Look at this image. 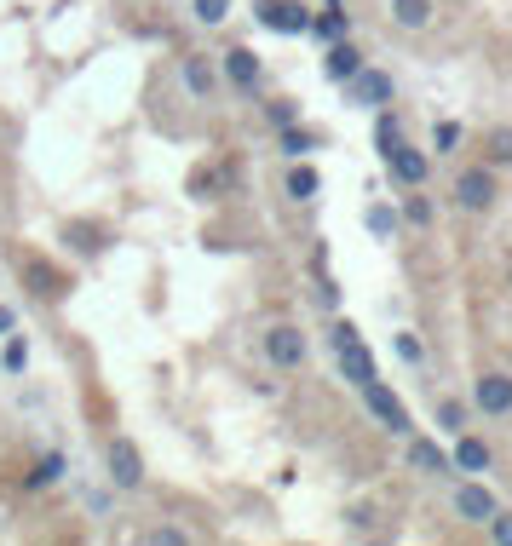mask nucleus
I'll list each match as a JSON object with an SVG mask.
<instances>
[{
    "label": "nucleus",
    "mask_w": 512,
    "mask_h": 546,
    "mask_svg": "<svg viewBox=\"0 0 512 546\" xmlns=\"http://www.w3.org/2000/svg\"><path fill=\"white\" fill-rule=\"evenodd\" d=\"M104 466H110V483H116L121 495H133L144 489V455L133 437H110V449H104Z\"/></svg>",
    "instance_id": "f257e3e1"
},
{
    "label": "nucleus",
    "mask_w": 512,
    "mask_h": 546,
    "mask_svg": "<svg viewBox=\"0 0 512 546\" xmlns=\"http://www.w3.org/2000/svg\"><path fill=\"white\" fill-rule=\"evenodd\" d=\"M495 196H501V179H495L489 167H466L461 179H455V207H461V213H489Z\"/></svg>",
    "instance_id": "f03ea898"
},
{
    "label": "nucleus",
    "mask_w": 512,
    "mask_h": 546,
    "mask_svg": "<svg viewBox=\"0 0 512 546\" xmlns=\"http://www.w3.org/2000/svg\"><path fill=\"white\" fill-rule=\"evenodd\" d=\"M363 403H369V414L386 426V432H397V437L415 432V426H409V409L397 403V391L386 386V380H369V386H363Z\"/></svg>",
    "instance_id": "7ed1b4c3"
},
{
    "label": "nucleus",
    "mask_w": 512,
    "mask_h": 546,
    "mask_svg": "<svg viewBox=\"0 0 512 546\" xmlns=\"http://www.w3.org/2000/svg\"><path fill=\"white\" fill-rule=\"evenodd\" d=\"M271 35H305L311 29V6L305 0H259V12H254Z\"/></svg>",
    "instance_id": "20e7f679"
},
{
    "label": "nucleus",
    "mask_w": 512,
    "mask_h": 546,
    "mask_svg": "<svg viewBox=\"0 0 512 546\" xmlns=\"http://www.w3.org/2000/svg\"><path fill=\"white\" fill-rule=\"evenodd\" d=\"M334 368H340V380H351V386L363 391L369 380H380V368H374V351L363 345V334L346 345H334Z\"/></svg>",
    "instance_id": "39448f33"
},
{
    "label": "nucleus",
    "mask_w": 512,
    "mask_h": 546,
    "mask_svg": "<svg viewBox=\"0 0 512 546\" xmlns=\"http://www.w3.org/2000/svg\"><path fill=\"white\" fill-rule=\"evenodd\" d=\"M219 75H225V87L254 92V87H259V75H265V64H259L254 46H231V52H219Z\"/></svg>",
    "instance_id": "423d86ee"
},
{
    "label": "nucleus",
    "mask_w": 512,
    "mask_h": 546,
    "mask_svg": "<svg viewBox=\"0 0 512 546\" xmlns=\"http://www.w3.org/2000/svg\"><path fill=\"white\" fill-rule=\"evenodd\" d=\"M472 403H478L484 414H495V420L512 414V374H501V368L478 374V380H472Z\"/></svg>",
    "instance_id": "0eeeda50"
},
{
    "label": "nucleus",
    "mask_w": 512,
    "mask_h": 546,
    "mask_svg": "<svg viewBox=\"0 0 512 546\" xmlns=\"http://www.w3.org/2000/svg\"><path fill=\"white\" fill-rule=\"evenodd\" d=\"M386 167H392V179L403 184V190H426V179H432V156L426 150H415V144H397L392 156H386Z\"/></svg>",
    "instance_id": "6e6552de"
},
{
    "label": "nucleus",
    "mask_w": 512,
    "mask_h": 546,
    "mask_svg": "<svg viewBox=\"0 0 512 546\" xmlns=\"http://www.w3.org/2000/svg\"><path fill=\"white\" fill-rule=\"evenodd\" d=\"M305 351H311V345H305V334L294 328V322H277V328L265 334V357H271L277 368H300Z\"/></svg>",
    "instance_id": "1a4fd4ad"
},
{
    "label": "nucleus",
    "mask_w": 512,
    "mask_h": 546,
    "mask_svg": "<svg viewBox=\"0 0 512 546\" xmlns=\"http://www.w3.org/2000/svg\"><path fill=\"white\" fill-rule=\"evenodd\" d=\"M346 87H351V98H357V104H369V110H374V104H392V75H386V69L363 64Z\"/></svg>",
    "instance_id": "9d476101"
},
{
    "label": "nucleus",
    "mask_w": 512,
    "mask_h": 546,
    "mask_svg": "<svg viewBox=\"0 0 512 546\" xmlns=\"http://www.w3.org/2000/svg\"><path fill=\"white\" fill-rule=\"evenodd\" d=\"M357 69H363V52H357V46H351V41H328V52H323V75L334 81V87H346Z\"/></svg>",
    "instance_id": "9b49d317"
},
{
    "label": "nucleus",
    "mask_w": 512,
    "mask_h": 546,
    "mask_svg": "<svg viewBox=\"0 0 512 546\" xmlns=\"http://www.w3.org/2000/svg\"><path fill=\"white\" fill-rule=\"evenodd\" d=\"M455 512H461L466 524H489L495 518V495H489L484 483H461L455 489Z\"/></svg>",
    "instance_id": "f8f14e48"
},
{
    "label": "nucleus",
    "mask_w": 512,
    "mask_h": 546,
    "mask_svg": "<svg viewBox=\"0 0 512 546\" xmlns=\"http://www.w3.org/2000/svg\"><path fill=\"white\" fill-rule=\"evenodd\" d=\"M179 75H185V87L196 92L202 104H208L213 92H219V75H213V64H208V58H202V52H190L185 64H179Z\"/></svg>",
    "instance_id": "ddd939ff"
},
{
    "label": "nucleus",
    "mask_w": 512,
    "mask_h": 546,
    "mask_svg": "<svg viewBox=\"0 0 512 546\" xmlns=\"http://www.w3.org/2000/svg\"><path fill=\"white\" fill-rule=\"evenodd\" d=\"M311 35H317V41H346L351 35V18L346 12H340V6H323V12H311Z\"/></svg>",
    "instance_id": "4468645a"
},
{
    "label": "nucleus",
    "mask_w": 512,
    "mask_h": 546,
    "mask_svg": "<svg viewBox=\"0 0 512 546\" xmlns=\"http://www.w3.org/2000/svg\"><path fill=\"white\" fill-rule=\"evenodd\" d=\"M432 18H438V6H432V0H392V23H397V29H426Z\"/></svg>",
    "instance_id": "2eb2a0df"
},
{
    "label": "nucleus",
    "mask_w": 512,
    "mask_h": 546,
    "mask_svg": "<svg viewBox=\"0 0 512 546\" xmlns=\"http://www.w3.org/2000/svg\"><path fill=\"white\" fill-rule=\"evenodd\" d=\"M282 190H288V202H311L317 190H323V179H317V167H288V179H282Z\"/></svg>",
    "instance_id": "dca6fc26"
},
{
    "label": "nucleus",
    "mask_w": 512,
    "mask_h": 546,
    "mask_svg": "<svg viewBox=\"0 0 512 546\" xmlns=\"http://www.w3.org/2000/svg\"><path fill=\"white\" fill-rule=\"evenodd\" d=\"M24 282H29V294H41V299L64 294V276L52 271V265H41V259H29L24 265Z\"/></svg>",
    "instance_id": "f3484780"
},
{
    "label": "nucleus",
    "mask_w": 512,
    "mask_h": 546,
    "mask_svg": "<svg viewBox=\"0 0 512 546\" xmlns=\"http://www.w3.org/2000/svg\"><path fill=\"white\" fill-rule=\"evenodd\" d=\"M409 460H415L420 472H432V478H443V472H449V455H443L438 443H426V437H415V443H409Z\"/></svg>",
    "instance_id": "a211bd4d"
},
{
    "label": "nucleus",
    "mask_w": 512,
    "mask_h": 546,
    "mask_svg": "<svg viewBox=\"0 0 512 546\" xmlns=\"http://www.w3.org/2000/svg\"><path fill=\"white\" fill-rule=\"evenodd\" d=\"M449 466H461V472H484L489 449L478 443V437H461V443H455V455H449Z\"/></svg>",
    "instance_id": "6ab92c4d"
},
{
    "label": "nucleus",
    "mask_w": 512,
    "mask_h": 546,
    "mask_svg": "<svg viewBox=\"0 0 512 546\" xmlns=\"http://www.w3.org/2000/svg\"><path fill=\"white\" fill-rule=\"evenodd\" d=\"M363 225L380 236V242H392L397 236V207H386V202H369V213H363Z\"/></svg>",
    "instance_id": "aec40b11"
},
{
    "label": "nucleus",
    "mask_w": 512,
    "mask_h": 546,
    "mask_svg": "<svg viewBox=\"0 0 512 546\" xmlns=\"http://www.w3.org/2000/svg\"><path fill=\"white\" fill-rule=\"evenodd\" d=\"M374 144H380V156H392L397 144H403V127H397V115H392V110L374 115Z\"/></svg>",
    "instance_id": "412c9836"
},
{
    "label": "nucleus",
    "mask_w": 512,
    "mask_h": 546,
    "mask_svg": "<svg viewBox=\"0 0 512 546\" xmlns=\"http://www.w3.org/2000/svg\"><path fill=\"white\" fill-rule=\"evenodd\" d=\"M311 150H317V138L305 133L300 121H294V127H282V156H294V161H300V156H311Z\"/></svg>",
    "instance_id": "4be33fe9"
},
{
    "label": "nucleus",
    "mask_w": 512,
    "mask_h": 546,
    "mask_svg": "<svg viewBox=\"0 0 512 546\" xmlns=\"http://www.w3.org/2000/svg\"><path fill=\"white\" fill-rule=\"evenodd\" d=\"M64 478V455H47V460H35V472H29V489H47V483Z\"/></svg>",
    "instance_id": "5701e85b"
},
{
    "label": "nucleus",
    "mask_w": 512,
    "mask_h": 546,
    "mask_svg": "<svg viewBox=\"0 0 512 546\" xmlns=\"http://www.w3.org/2000/svg\"><path fill=\"white\" fill-rule=\"evenodd\" d=\"M265 115H271V127H294V121H300V104H294V98H271V104H265Z\"/></svg>",
    "instance_id": "b1692460"
},
{
    "label": "nucleus",
    "mask_w": 512,
    "mask_h": 546,
    "mask_svg": "<svg viewBox=\"0 0 512 546\" xmlns=\"http://www.w3.org/2000/svg\"><path fill=\"white\" fill-rule=\"evenodd\" d=\"M190 12H196V23H225L231 18V0H190Z\"/></svg>",
    "instance_id": "393cba45"
},
{
    "label": "nucleus",
    "mask_w": 512,
    "mask_h": 546,
    "mask_svg": "<svg viewBox=\"0 0 512 546\" xmlns=\"http://www.w3.org/2000/svg\"><path fill=\"white\" fill-rule=\"evenodd\" d=\"M432 144H438V156H449V150L461 144V127H455V121H438V133H432Z\"/></svg>",
    "instance_id": "a878e982"
},
{
    "label": "nucleus",
    "mask_w": 512,
    "mask_h": 546,
    "mask_svg": "<svg viewBox=\"0 0 512 546\" xmlns=\"http://www.w3.org/2000/svg\"><path fill=\"white\" fill-rule=\"evenodd\" d=\"M70 236H75V253H98V248H104V230H87V225H75Z\"/></svg>",
    "instance_id": "bb28decb"
},
{
    "label": "nucleus",
    "mask_w": 512,
    "mask_h": 546,
    "mask_svg": "<svg viewBox=\"0 0 512 546\" xmlns=\"http://www.w3.org/2000/svg\"><path fill=\"white\" fill-rule=\"evenodd\" d=\"M403 219H415V225H426V219H432V202L420 196V184H415V196L403 202Z\"/></svg>",
    "instance_id": "cd10ccee"
},
{
    "label": "nucleus",
    "mask_w": 512,
    "mask_h": 546,
    "mask_svg": "<svg viewBox=\"0 0 512 546\" xmlns=\"http://www.w3.org/2000/svg\"><path fill=\"white\" fill-rule=\"evenodd\" d=\"M397 357H403V363H426V351H420V340H415V334H397Z\"/></svg>",
    "instance_id": "c85d7f7f"
},
{
    "label": "nucleus",
    "mask_w": 512,
    "mask_h": 546,
    "mask_svg": "<svg viewBox=\"0 0 512 546\" xmlns=\"http://www.w3.org/2000/svg\"><path fill=\"white\" fill-rule=\"evenodd\" d=\"M489 535H495L501 546H512V512H501V506H495V518H489Z\"/></svg>",
    "instance_id": "c756f323"
},
{
    "label": "nucleus",
    "mask_w": 512,
    "mask_h": 546,
    "mask_svg": "<svg viewBox=\"0 0 512 546\" xmlns=\"http://www.w3.org/2000/svg\"><path fill=\"white\" fill-rule=\"evenodd\" d=\"M438 426L461 432V426H466V409H461V403H443V409H438Z\"/></svg>",
    "instance_id": "7c9ffc66"
},
{
    "label": "nucleus",
    "mask_w": 512,
    "mask_h": 546,
    "mask_svg": "<svg viewBox=\"0 0 512 546\" xmlns=\"http://www.w3.org/2000/svg\"><path fill=\"white\" fill-rule=\"evenodd\" d=\"M24 340H18V334H6V368H12V374H18V368H24Z\"/></svg>",
    "instance_id": "2f4dec72"
},
{
    "label": "nucleus",
    "mask_w": 512,
    "mask_h": 546,
    "mask_svg": "<svg viewBox=\"0 0 512 546\" xmlns=\"http://www.w3.org/2000/svg\"><path fill=\"white\" fill-rule=\"evenodd\" d=\"M489 156H495V161H512V133H489Z\"/></svg>",
    "instance_id": "473e14b6"
},
{
    "label": "nucleus",
    "mask_w": 512,
    "mask_h": 546,
    "mask_svg": "<svg viewBox=\"0 0 512 546\" xmlns=\"http://www.w3.org/2000/svg\"><path fill=\"white\" fill-rule=\"evenodd\" d=\"M150 541H156V546H179L185 535H179V529H150Z\"/></svg>",
    "instance_id": "72a5a7b5"
},
{
    "label": "nucleus",
    "mask_w": 512,
    "mask_h": 546,
    "mask_svg": "<svg viewBox=\"0 0 512 546\" xmlns=\"http://www.w3.org/2000/svg\"><path fill=\"white\" fill-rule=\"evenodd\" d=\"M317 299H323V311H334V305H340V288H334V282H323V288H317Z\"/></svg>",
    "instance_id": "f704fd0d"
},
{
    "label": "nucleus",
    "mask_w": 512,
    "mask_h": 546,
    "mask_svg": "<svg viewBox=\"0 0 512 546\" xmlns=\"http://www.w3.org/2000/svg\"><path fill=\"white\" fill-rule=\"evenodd\" d=\"M12 328H18V317H12V305H0V340H6Z\"/></svg>",
    "instance_id": "c9c22d12"
},
{
    "label": "nucleus",
    "mask_w": 512,
    "mask_h": 546,
    "mask_svg": "<svg viewBox=\"0 0 512 546\" xmlns=\"http://www.w3.org/2000/svg\"><path fill=\"white\" fill-rule=\"evenodd\" d=\"M328 6H340V0H328Z\"/></svg>",
    "instance_id": "e433bc0d"
}]
</instances>
